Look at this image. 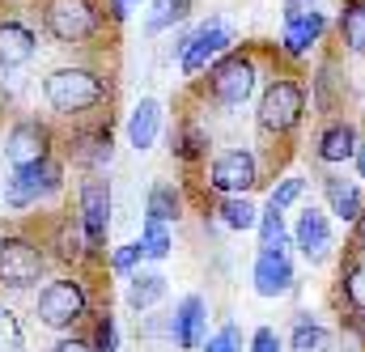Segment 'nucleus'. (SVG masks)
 Here are the masks:
<instances>
[{"instance_id": "nucleus-3", "label": "nucleus", "mask_w": 365, "mask_h": 352, "mask_svg": "<svg viewBox=\"0 0 365 352\" xmlns=\"http://www.w3.org/2000/svg\"><path fill=\"white\" fill-rule=\"evenodd\" d=\"M43 98L56 115H86L106 98V81L90 68H56L43 81Z\"/></svg>"}, {"instance_id": "nucleus-19", "label": "nucleus", "mask_w": 365, "mask_h": 352, "mask_svg": "<svg viewBox=\"0 0 365 352\" xmlns=\"http://www.w3.org/2000/svg\"><path fill=\"white\" fill-rule=\"evenodd\" d=\"M162 102L158 98H140L136 106H132V115H128V145L136 149V153H149L153 145H158V136H162Z\"/></svg>"}, {"instance_id": "nucleus-2", "label": "nucleus", "mask_w": 365, "mask_h": 352, "mask_svg": "<svg viewBox=\"0 0 365 352\" xmlns=\"http://www.w3.org/2000/svg\"><path fill=\"white\" fill-rule=\"evenodd\" d=\"M259 89V60L251 51H225L212 68H208V98L225 110H238L255 98Z\"/></svg>"}, {"instance_id": "nucleus-16", "label": "nucleus", "mask_w": 365, "mask_h": 352, "mask_svg": "<svg viewBox=\"0 0 365 352\" xmlns=\"http://www.w3.org/2000/svg\"><path fill=\"white\" fill-rule=\"evenodd\" d=\"M204 340H208V301L200 293H187L170 314V344H179L182 352H200Z\"/></svg>"}, {"instance_id": "nucleus-37", "label": "nucleus", "mask_w": 365, "mask_h": 352, "mask_svg": "<svg viewBox=\"0 0 365 352\" xmlns=\"http://www.w3.org/2000/svg\"><path fill=\"white\" fill-rule=\"evenodd\" d=\"M247 352H284V340H280V331H276V327H255Z\"/></svg>"}, {"instance_id": "nucleus-28", "label": "nucleus", "mask_w": 365, "mask_h": 352, "mask_svg": "<svg viewBox=\"0 0 365 352\" xmlns=\"http://www.w3.org/2000/svg\"><path fill=\"white\" fill-rule=\"evenodd\" d=\"M255 234H259V247L264 251H289V242H293V229H289V221H284L280 208H264L259 212Z\"/></svg>"}, {"instance_id": "nucleus-12", "label": "nucleus", "mask_w": 365, "mask_h": 352, "mask_svg": "<svg viewBox=\"0 0 365 352\" xmlns=\"http://www.w3.org/2000/svg\"><path fill=\"white\" fill-rule=\"evenodd\" d=\"M310 106L327 119H340L349 106V73L340 64V56H323L314 77H310Z\"/></svg>"}, {"instance_id": "nucleus-40", "label": "nucleus", "mask_w": 365, "mask_h": 352, "mask_svg": "<svg viewBox=\"0 0 365 352\" xmlns=\"http://www.w3.org/2000/svg\"><path fill=\"white\" fill-rule=\"evenodd\" d=\"M51 352H93V344H90V340H77V336H64Z\"/></svg>"}, {"instance_id": "nucleus-4", "label": "nucleus", "mask_w": 365, "mask_h": 352, "mask_svg": "<svg viewBox=\"0 0 365 352\" xmlns=\"http://www.w3.org/2000/svg\"><path fill=\"white\" fill-rule=\"evenodd\" d=\"M327 13L314 9V4H302V0H284V17H280V56L302 64L310 60V51L323 43L327 34Z\"/></svg>"}, {"instance_id": "nucleus-1", "label": "nucleus", "mask_w": 365, "mask_h": 352, "mask_svg": "<svg viewBox=\"0 0 365 352\" xmlns=\"http://www.w3.org/2000/svg\"><path fill=\"white\" fill-rule=\"evenodd\" d=\"M306 106H310V89H306V81L293 77V73H276L272 81L264 86V93H259L255 123H259L264 136L284 140V136H293V132L306 123Z\"/></svg>"}, {"instance_id": "nucleus-23", "label": "nucleus", "mask_w": 365, "mask_h": 352, "mask_svg": "<svg viewBox=\"0 0 365 352\" xmlns=\"http://www.w3.org/2000/svg\"><path fill=\"white\" fill-rule=\"evenodd\" d=\"M336 34L349 56L365 60V0H344L336 13Z\"/></svg>"}, {"instance_id": "nucleus-9", "label": "nucleus", "mask_w": 365, "mask_h": 352, "mask_svg": "<svg viewBox=\"0 0 365 352\" xmlns=\"http://www.w3.org/2000/svg\"><path fill=\"white\" fill-rule=\"evenodd\" d=\"M259 187V157L255 149H225L208 166V191L217 195H251Z\"/></svg>"}, {"instance_id": "nucleus-26", "label": "nucleus", "mask_w": 365, "mask_h": 352, "mask_svg": "<svg viewBox=\"0 0 365 352\" xmlns=\"http://www.w3.org/2000/svg\"><path fill=\"white\" fill-rule=\"evenodd\" d=\"M170 149H175L179 162H200V157H208V149H212L208 128H204L200 119H182L179 132L170 136Z\"/></svg>"}, {"instance_id": "nucleus-7", "label": "nucleus", "mask_w": 365, "mask_h": 352, "mask_svg": "<svg viewBox=\"0 0 365 352\" xmlns=\"http://www.w3.org/2000/svg\"><path fill=\"white\" fill-rule=\"evenodd\" d=\"M289 229H293V251H297L310 267H323V264L336 259V221H331L327 208L306 204Z\"/></svg>"}, {"instance_id": "nucleus-38", "label": "nucleus", "mask_w": 365, "mask_h": 352, "mask_svg": "<svg viewBox=\"0 0 365 352\" xmlns=\"http://www.w3.org/2000/svg\"><path fill=\"white\" fill-rule=\"evenodd\" d=\"M357 255H365V212H361V221L353 225V234H349V251H344V259H357Z\"/></svg>"}, {"instance_id": "nucleus-20", "label": "nucleus", "mask_w": 365, "mask_h": 352, "mask_svg": "<svg viewBox=\"0 0 365 352\" xmlns=\"http://www.w3.org/2000/svg\"><path fill=\"white\" fill-rule=\"evenodd\" d=\"M284 352H336V331L327 323H319L314 314H297L293 319V331H289V344Z\"/></svg>"}, {"instance_id": "nucleus-13", "label": "nucleus", "mask_w": 365, "mask_h": 352, "mask_svg": "<svg viewBox=\"0 0 365 352\" xmlns=\"http://www.w3.org/2000/svg\"><path fill=\"white\" fill-rule=\"evenodd\" d=\"M357 145H361V128H357L349 115H340V119H323V128L314 132V162L327 166V170H336V166L353 162Z\"/></svg>"}, {"instance_id": "nucleus-34", "label": "nucleus", "mask_w": 365, "mask_h": 352, "mask_svg": "<svg viewBox=\"0 0 365 352\" xmlns=\"http://www.w3.org/2000/svg\"><path fill=\"white\" fill-rule=\"evenodd\" d=\"M81 162H86V166H106V162H110V132H106V128H98L93 136L81 140Z\"/></svg>"}, {"instance_id": "nucleus-25", "label": "nucleus", "mask_w": 365, "mask_h": 352, "mask_svg": "<svg viewBox=\"0 0 365 352\" xmlns=\"http://www.w3.org/2000/svg\"><path fill=\"white\" fill-rule=\"evenodd\" d=\"M182 217V195L175 182H153L149 195H145V221H158V225H170Z\"/></svg>"}, {"instance_id": "nucleus-18", "label": "nucleus", "mask_w": 365, "mask_h": 352, "mask_svg": "<svg viewBox=\"0 0 365 352\" xmlns=\"http://www.w3.org/2000/svg\"><path fill=\"white\" fill-rule=\"evenodd\" d=\"M47 149H51V132H47L38 119H17V123L9 128V136H4V157L13 162V170L51 157Z\"/></svg>"}, {"instance_id": "nucleus-15", "label": "nucleus", "mask_w": 365, "mask_h": 352, "mask_svg": "<svg viewBox=\"0 0 365 352\" xmlns=\"http://www.w3.org/2000/svg\"><path fill=\"white\" fill-rule=\"evenodd\" d=\"M43 276V255L26 238H4L0 242V284L9 289H30Z\"/></svg>"}, {"instance_id": "nucleus-10", "label": "nucleus", "mask_w": 365, "mask_h": 352, "mask_svg": "<svg viewBox=\"0 0 365 352\" xmlns=\"http://www.w3.org/2000/svg\"><path fill=\"white\" fill-rule=\"evenodd\" d=\"M60 182H64V166H60L56 157H43V162L21 166V170L9 175L4 200H9L13 208H30V204H38V200H47V195H56Z\"/></svg>"}, {"instance_id": "nucleus-29", "label": "nucleus", "mask_w": 365, "mask_h": 352, "mask_svg": "<svg viewBox=\"0 0 365 352\" xmlns=\"http://www.w3.org/2000/svg\"><path fill=\"white\" fill-rule=\"evenodd\" d=\"M140 251H145V259H153V264L170 259V251H175V234H170V225L145 221V229H140Z\"/></svg>"}, {"instance_id": "nucleus-14", "label": "nucleus", "mask_w": 365, "mask_h": 352, "mask_svg": "<svg viewBox=\"0 0 365 352\" xmlns=\"http://www.w3.org/2000/svg\"><path fill=\"white\" fill-rule=\"evenodd\" d=\"M251 289L259 293V297H289L293 289H297V267H293V255L289 251H264L259 247V255H255V264H251Z\"/></svg>"}, {"instance_id": "nucleus-21", "label": "nucleus", "mask_w": 365, "mask_h": 352, "mask_svg": "<svg viewBox=\"0 0 365 352\" xmlns=\"http://www.w3.org/2000/svg\"><path fill=\"white\" fill-rule=\"evenodd\" d=\"M34 30L21 21H0V68H21L34 60Z\"/></svg>"}, {"instance_id": "nucleus-22", "label": "nucleus", "mask_w": 365, "mask_h": 352, "mask_svg": "<svg viewBox=\"0 0 365 352\" xmlns=\"http://www.w3.org/2000/svg\"><path fill=\"white\" fill-rule=\"evenodd\" d=\"M336 310H357L365 314V255L344 259L336 276Z\"/></svg>"}, {"instance_id": "nucleus-35", "label": "nucleus", "mask_w": 365, "mask_h": 352, "mask_svg": "<svg viewBox=\"0 0 365 352\" xmlns=\"http://www.w3.org/2000/svg\"><path fill=\"white\" fill-rule=\"evenodd\" d=\"M93 352H119V327H115L110 310H102L93 323Z\"/></svg>"}, {"instance_id": "nucleus-42", "label": "nucleus", "mask_w": 365, "mask_h": 352, "mask_svg": "<svg viewBox=\"0 0 365 352\" xmlns=\"http://www.w3.org/2000/svg\"><path fill=\"white\" fill-rule=\"evenodd\" d=\"M302 4H314V0H302Z\"/></svg>"}, {"instance_id": "nucleus-27", "label": "nucleus", "mask_w": 365, "mask_h": 352, "mask_svg": "<svg viewBox=\"0 0 365 352\" xmlns=\"http://www.w3.org/2000/svg\"><path fill=\"white\" fill-rule=\"evenodd\" d=\"M259 212H264V208H255L247 195H221V204H217L221 225H225V229H234V234L255 229V225H259Z\"/></svg>"}, {"instance_id": "nucleus-32", "label": "nucleus", "mask_w": 365, "mask_h": 352, "mask_svg": "<svg viewBox=\"0 0 365 352\" xmlns=\"http://www.w3.org/2000/svg\"><path fill=\"white\" fill-rule=\"evenodd\" d=\"M247 344H251V340H242V327H238V323H225V327H217V331L204 340L200 352H242Z\"/></svg>"}, {"instance_id": "nucleus-17", "label": "nucleus", "mask_w": 365, "mask_h": 352, "mask_svg": "<svg viewBox=\"0 0 365 352\" xmlns=\"http://www.w3.org/2000/svg\"><path fill=\"white\" fill-rule=\"evenodd\" d=\"M319 182H323V208L331 212V221H340V225L353 229L365 212V187L344 175H336V170H327Z\"/></svg>"}, {"instance_id": "nucleus-6", "label": "nucleus", "mask_w": 365, "mask_h": 352, "mask_svg": "<svg viewBox=\"0 0 365 352\" xmlns=\"http://www.w3.org/2000/svg\"><path fill=\"white\" fill-rule=\"evenodd\" d=\"M90 314V289L77 276H60L38 293V323L51 331H73Z\"/></svg>"}, {"instance_id": "nucleus-41", "label": "nucleus", "mask_w": 365, "mask_h": 352, "mask_svg": "<svg viewBox=\"0 0 365 352\" xmlns=\"http://www.w3.org/2000/svg\"><path fill=\"white\" fill-rule=\"evenodd\" d=\"M353 170H357V178L365 182V136H361V145H357V153H353Z\"/></svg>"}, {"instance_id": "nucleus-24", "label": "nucleus", "mask_w": 365, "mask_h": 352, "mask_svg": "<svg viewBox=\"0 0 365 352\" xmlns=\"http://www.w3.org/2000/svg\"><path fill=\"white\" fill-rule=\"evenodd\" d=\"M166 297V276L162 271H132L128 276V289H123V301L136 310V314H145V310H153L158 301Z\"/></svg>"}, {"instance_id": "nucleus-5", "label": "nucleus", "mask_w": 365, "mask_h": 352, "mask_svg": "<svg viewBox=\"0 0 365 352\" xmlns=\"http://www.w3.org/2000/svg\"><path fill=\"white\" fill-rule=\"evenodd\" d=\"M225 51H234V30H230V21H221V17L200 21L191 34H182V38H179V68H182V77H200V73H208Z\"/></svg>"}, {"instance_id": "nucleus-11", "label": "nucleus", "mask_w": 365, "mask_h": 352, "mask_svg": "<svg viewBox=\"0 0 365 352\" xmlns=\"http://www.w3.org/2000/svg\"><path fill=\"white\" fill-rule=\"evenodd\" d=\"M77 221H81V234H86V247L98 251L106 242V229H110V182L106 178H86L81 191H77Z\"/></svg>"}, {"instance_id": "nucleus-8", "label": "nucleus", "mask_w": 365, "mask_h": 352, "mask_svg": "<svg viewBox=\"0 0 365 352\" xmlns=\"http://www.w3.org/2000/svg\"><path fill=\"white\" fill-rule=\"evenodd\" d=\"M43 26L56 43H86L102 30V13L93 0H47Z\"/></svg>"}, {"instance_id": "nucleus-36", "label": "nucleus", "mask_w": 365, "mask_h": 352, "mask_svg": "<svg viewBox=\"0 0 365 352\" xmlns=\"http://www.w3.org/2000/svg\"><path fill=\"white\" fill-rule=\"evenodd\" d=\"M145 259V251H140V242H123V247H115L110 251V267L119 271V276H132L136 267Z\"/></svg>"}, {"instance_id": "nucleus-39", "label": "nucleus", "mask_w": 365, "mask_h": 352, "mask_svg": "<svg viewBox=\"0 0 365 352\" xmlns=\"http://www.w3.org/2000/svg\"><path fill=\"white\" fill-rule=\"evenodd\" d=\"M136 4H140V0H106V9H110V17H115V21H128Z\"/></svg>"}, {"instance_id": "nucleus-33", "label": "nucleus", "mask_w": 365, "mask_h": 352, "mask_svg": "<svg viewBox=\"0 0 365 352\" xmlns=\"http://www.w3.org/2000/svg\"><path fill=\"white\" fill-rule=\"evenodd\" d=\"M0 352H26V331H21V319L0 306Z\"/></svg>"}, {"instance_id": "nucleus-30", "label": "nucleus", "mask_w": 365, "mask_h": 352, "mask_svg": "<svg viewBox=\"0 0 365 352\" xmlns=\"http://www.w3.org/2000/svg\"><path fill=\"white\" fill-rule=\"evenodd\" d=\"M187 13H191V0H153V13L145 17V30L149 34H162V30L179 26Z\"/></svg>"}, {"instance_id": "nucleus-31", "label": "nucleus", "mask_w": 365, "mask_h": 352, "mask_svg": "<svg viewBox=\"0 0 365 352\" xmlns=\"http://www.w3.org/2000/svg\"><path fill=\"white\" fill-rule=\"evenodd\" d=\"M306 195V178L302 175H284V178H276L272 182V191H268V208H293L297 200Z\"/></svg>"}]
</instances>
